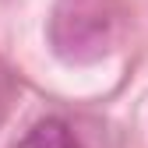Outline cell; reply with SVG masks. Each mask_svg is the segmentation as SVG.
I'll return each instance as SVG.
<instances>
[{
	"label": "cell",
	"instance_id": "cell-3",
	"mask_svg": "<svg viewBox=\"0 0 148 148\" xmlns=\"http://www.w3.org/2000/svg\"><path fill=\"white\" fill-rule=\"evenodd\" d=\"M14 92H18L14 74H11V67L4 64V57H0V123H4L7 109H11V102H14Z\"/></svg>",
	"mask_w": 148,
	"mask_h": 148
},
{
	"label": "cell",
	"instance_id": "cell-2",
	"mask_svg": "<svg viewBox=\"0 0 148 148\" xmlns=\"http://www.w3.org/2000/svg\"><path fill=\"white\" fill-rule=\"evenodd\" d=\"M14 148H85L81 138L74 134V127L60 116H42L35 120L28 131L18 138Z\"/></svg>",
	"mask_w": 148,
	"mask_h": 148
},
{
	"label": "cell",
	"instance_id": "cell-1",
	"mask_svg": "<svg viewBox=\"0 0 148 148\" xmlns=\"http://www.w3.org/2000/svg\"><path fill=\"white\" fill-rule=\"evenodd\" d=\"M123 0H57L49 14V46L64 64H95L123 35Z\"/></svg>",
	"mask_w": 148,
	"mask_h": 148
}]
</instances>
